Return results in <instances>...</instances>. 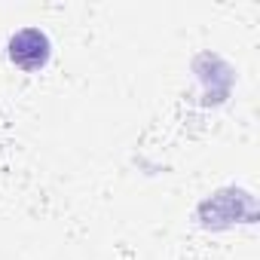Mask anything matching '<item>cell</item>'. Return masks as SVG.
I'll return each mask as SVG.
<instances>
[{
  "label": "cell",
  "instance_id": "cell-1",
  "mask_svg": "<svg viewBox=\"0 0 260 260\" xmlns=\"http://www.w3.org/2000/svg\"><path fill=\"white\" fill-rule=\"evenodd\" d=\"M52 55V43L40 28H22L10 37V58L22 71H40Z\"/></svg>",
  "mask_w": 260,
  "mask_h": 260
}]
</instances>
